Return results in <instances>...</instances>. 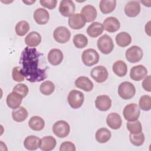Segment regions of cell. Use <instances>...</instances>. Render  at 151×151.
Returning <instances> with one entry per match:
<instances>
[{
	"instance_id": "6da1fadb",
	"label": "cell",
	"mask_w": 151,
	"mask_h": 151,
	"mask_svg": "<svg viewBox=\"0 0 151 151\" xmlns=\"http://www.w3.org/2000/svg\"><path fill=\"white\" fill-rule=\"evenodd\" d=\"M43 55L35 48L27 47L22 51L19 60V63L22 66L21 73L28 81L40 82L47 77V68L41 69L39 67L40 57Z\"/></svg>"
},
{
	"instance_id": "7a4b0ae2",
	"label": "cell",
	"mask_w": 151,
	"mask_h": 151,
	"mask_svg": "<svg viewBox=\"0 0 151 151\" xmlns=\"http://www.w3.org/2000/svg\"><path fill=\"white\" fill-rule=\"evenodd\" d=\"M136 93L134 85L129 81H124L120 84L118 87V94L124 100L132 99Z\"/></svg>"
},
{
	"instance_id": "3957f363",
	"label": "cell",
	"mask_w": 151,
	"mask_h": 151,
	"mask_svg": "<svg viewBox=\"0 0 151 151\" xmlns=\"http://www.w3.org/2000/svg\"><path fill=\"white\" fill-rule=\"evenodd\" d=\"M67 100L68 103L71 108L77 109L82 106L84 101V96L80 91L72 90L68 93Z\"/></svg>"
},
{
	"instance_id": "277c9868",
	"label": "cell",
	"mask_w": 151,
	"mask_h": 151,
	"mask_svg": "<svg viewBox=\"0 0 151 151\" xmlns=\"http://www.w3.org/2000/svg\"><path fill=\"white\" fill-rule=\"evenodd\" d=\"M99 50L104 54H110L114 49V43L111 38L107 34H104L97 40Z\"/></svg>"
},
{
	"instance_id": "5b68a950",
	"label": "cell",
	"mask_w": 151,
	"mask_h": 151,
	"mask_svg": "<svg viewBox=\"0 0 151 151\" xmlns=\"http://www.w3.org/2000/svg\"><path fill=\"white\" fill-rule=\"evenodd\" d=\"M140 114V108L136 103L128 104L124 107L123 111L124 118L128 122L137 120L139 117Z\"/></svg>"
},
{
	"instance_id": "8992f818",
	"label": "cell",
	"mask_w": 151,
	"mask_h": 151,
	"mask_svg": "<svg viewBox=\"0 0 151 151\" xmlns=\"http://www.w3.org/2000/svg\"><path fill=\"white\" fill-rule=\"evenodd\" d=\"M99 55L98 52L93 48H88L84 50L81 55V60L83 64L90 67L98 63L99 61Z\"/></svg>"
},
{
	"instance_id": "52a82bcc",
	"label": "cell",
	"mask_w": 151,
	"mask_h": 151,
	"mask_svg": "<svg viewBox=\"0 0 151 151\" xmlns=\"http://www.w3.org/2000/svg\"><path fill=\"white\" fill-rule=\"evenodd\" d=\"M52 132L57 137L64 138L69 134L70 127L66 121L58 120L53 124Z\"/></svg>"
},
{
	"instance_id": "ba28073f",
	"label": "cell",
	"mask_w": 151,
	"mask_h": 151,
	"mask_svg": "<svg viewBox=\"0 0 151 151\" xmlns=\"http://www.w3.org/2000/svg\"><path fill=\"white\" fill-rule=\"evenodd\" d=\"M143 50L137 45H133L126 51L125 56L126 60L131 63H135L140 61L143 58Z\"/></svg>"
},
{
	"instance_id": "9c48e42d",
	"label": "cell",
	"mask_w": 151,
	"mask_h": 151,
	"mask_svg": "<svg viewBox=\"0 0 151 151\" xmlns=\"http://www.w3.org/2000/svg\"><path fill=\"white\" fill-rule=\"evenodd\" d=\"M53 37L55 41L60 44L67 42L71 37L69 29L64 26H60L55 28L53 32Z\"/></svg>"
},
{
	"instance_id": "30bf717a",
	"label": "cell",
	"mask_w": 151,
	"mask_h": 151,
	"mask_svg": "<svg viewBox=\"0 0 151 151\" xmlns=\"http://www.w3.org/2000/svg\"><path fill=\"white\" fill-rule=\"evenodd\" d=\"M90 76L97 83H101L104 82L108 78V71L106 68L103 65H98L92 68Z\"/></svg>"
},
{
	"instance_id": "8fae6325",
	"label": "cell",
	"mask_w": 151,
	"mask_h": 151,
	"mask_svg": "<svg viewBox=\"0 0 151 151\" xmlns=\"http://www.w3.org/2000/svg\"><path fill=\"white\" fill-rule=\"evenodd\" d=\"M58 10L63 16L70 17L74 14L76 10V6L73 1L63 0L60 3Z\"/></svg>"
},
{
	"instance_id": "7c38bea8",
	"label": "cell",
	"mask_w": 151,
	"mask_h": 151,
	"mask_svg": "<svg viewBox=\"0 0 151 151\" xmlns=\"http://www.w3.org/2000/svg\"><path fill=\"white\" fill-rule=\"evenodd\" d=\"M69 27L73 29H80L83 28L86 23V19L81 14H74L68 20Z\"/></svg>"
},
{
	"instance_id": "4fadbf2b",
	"label": "cell",
	"mask_w": 151,
	"mask_h": 151,
	"mask_svg": "<svg viewBox=\"0 0 151 151\" xmlns=\"http://www.w3.org/2000/svg\"><path fill=\"white\" fill-rule=\"evenodd\" d=\"M147 70L146 68L142 64L133 67L130 71V78L136 81L143 80L147 76Z\"/></svg>"
},
{
	"instance_id": "5bb4252c",
	"label": "cell",
	"mask_w": 151,
	"mask_h": 151,
	"mask_svg": "<svg viewBox=\"0 0 151 151\" xmlns=\"http://www.w3.org/2000/svg\"><path fill=\"white\" fill-rule=\"evenodd\" d=\"M95 106L100 111H107L111 106V100L107 95L98 96L95 100Z\"/></svg>"
},
{
	"instance_id": "9a60e30c",
	"label": "cell",
	"mask_w": 151,
	"mask_h": 151,
	"mask_svg": "<svg viewBox=\"0 0 151 151\" xmlns=\"http://www.w3.org/2000/svg\"><path fill=\"white\" fill-rule=\"evenodd\" d=\"M103 29L109 32H114L118 31L120 27V24L118 19L114 17H109L106 18L103 23Z\"/></svg>"
},
{
	"instance_id": "2e32d148",
	"label": "cell",
	"mask_w": 151,
	"mask_h": 151,
	"mask_svg": "<svg viewBox=\"0 0 151 151\" xmlns=\"http://www.w3.org/2000/svg\"><path fill=\"white\" fill-rule=\"evenodd\" d=\"M140 5L138 1H131L124 6V13L129 17H135L140 12Z\"/></svg>"
},
{
	"instance_id": "e0dca14e",
	"label": "cell",
	"mask_w": 151,
	"mask_h": 151,
	"mask_svg": "<svg viewBox=\"0 0 151 151\" xmlns=\"http://www.w3.org/2000/svg\"><path fill=\"white\" fill-rule=\"evenodd\" d=\"M74 84L76 87L87 92L91 91L94 87L93 82L87 77L85 76H80L78 77L76 80Z\"/></svg>"
},
{
	"instance_id": "ac0fdd59",
	"label": "cell",
	"mask_w": 151,
	"mask_h": 151,
	"mask_svg": "<svg viewBox=\"0 0 151 151\" xmlns=\"http://www.w3.org/2000/svg\"><path fill=\"white\" fill-rule=\"evenodd\" d=\"M48 61L52 65H58L63 61L64 56L62 51L57 48L51 49L48 54Z\"/></svg>"
},
{
	"instance_id": "d6986e66",
	"label": "cell",
	"mask_w": 151,
	"mask_h": 151,
	"mask_svg": "<svg viewBox=\"0 0 151 151\" xmlns=\"http://www.w3.org/2000/svg\"><path fill=\"white\" fill-rule=\"evenodd\" d=\"M34 19L39 25L46 24L50 19L49 12L44 8H39L34 12Z\"/></svg>"
},
{
	"instance_id": "ffe728a7",
	"label": "cell",
	"mask_w": 151,
	"mask_h": 151,
	"mask_svg": "<svg viewBox=\"0 0 151 151\" xmlns=\"http://www.w3.org/2000/svg\"><path fill=\"white\" fill-rule=\"evenodd\" d=\"M106 123L109 127L113 130H117L120 128L122 124V120L118 113H111L107 116Z\"/></svg>"
},
{
	"instance_id": "44dd1931",
	"label": "cell",
	"mask_w": 151,
	"mask_h": 151,
	"mask_svg": "<svg viewBox=\"0 0 151 151\" xmlns=\"http://www.w3.org/2000/svg\"><path fill=\"white\" fill-rule=\"evenodd\" d=\"M23 97L15 92L10 93L6 97L7 106L12 109L19 107L22 103Z\"/></svg>"
},
{
	"instance_id": "7402d4cb",
	"label": "cell",
	"mask_w": 151,
	"mask_h": 151,
	"mask_svg": "<svg viewBox=\"0 0 151 151\" xmlns=\"http://www.w3.org/2000/svg\"><path fill=\"white\" fill-rule=\"evenodd\" d=\"M81 14L84 16L87 22H90L94 21L96 18L97 12L94 6L91 5H86L82 8Z\"/></svg>"
},
{
	"instance_id": "603a6c76",
	"label": "cell",
	"mask_w": 151,
	"mask_h": 151,
	"mask_svg": "<svg viewBox=\"0 0 151 151\" xmlns=\"http://www.w3.org/2000/svg\"><path fill=\"white\" fill-rule=\"evenodd\" d=\"M57 145L55 139L51 136L43 137L41 139L40 149L43 151H50L55 148Z\"/></svg>"
},
{
	"instance_id": "cb8c5ba5",
	"label": "cell",
	"mask_w": 151,
	"mask_h": 151,
	"mask_svg": "<svg viewBox=\"0 0 151 151\" xmlns=\"http://www.w3.org/2000/svg\"><path fill=\"white\" fill-rule=\"evenodd\" d=\"M41 36L36 31L29 32L25 38V44L29 47H37L41 43Z\"/></svg>"
},
{
	"instance_id": "d4e9b609",
	"label": "cell",
	"mask_w": 151,
	"mask_h": 151,
	"mask_svg": "<svg viewBox=\"0 0 151 151\" xmlns=\"http://www.w3.org/2000/svg\"><path fill=\"white\" fill-rule=\"evenodd\" d=\"M103 25L99 22H92L87 28V34L92 38H96L101 34L103 32Z\"/></svg>"
},
{
	"instance_id": "484cf974",
	"label": "cell",
	"mask_w": 151,
	"mask_h": 151,
	"mask_svg": "<svg viewBox=\"0 0 151 151\" xmlns=\"http://www.w3.org/2000/svg\"><path fill=\"white\" fill-rule=\"evenodd\" d=\"M41 139L33 135L27 136L24 141V147L29 150H35L37 149L40 145Z\"/></svg>"
},
{
	"instance_id": "4316f807",
	"label": "cell",
	"mask_w": 151,
	"mask_h": 151,
	"mask_svg": "<svg viewBox=\"0 0 151 151\" xmlns=\"http://www.w3.org/2000/svg\"><path fill=\"white\" fill-rule=\"evenodd\" d=\"M112 70L116 76L122 77L127 74V66L123 61L117 60L113 64L112 66Z\"/></svg>"
},
{
	"instance_id": "83f0119b",
	"label": "cell",
	"mask_w": 151,
	"mask_h": 151,
	"mask_svg": "<svg viewBox=\"0 0 151 151\" xmlns=\"http://www.w3.org/2000/svg\"><path fill=\"white\" fill-rule=\"evenodd\" d=\"M116 6L115 0H101L99 4L100 11L104 14H107L113 12Z\"/></svg>"
},
{
	"instance_id": "f1b7e54d",
	"label": "cell",
	"mask_w": 151,
	"mask_h": 151,
	"mask_svg": "<svg viewBox=\"0 0 151 151\" xmlns=\"http://www.w3.org/2000/svg\"><path fill=\"white\" fill-rule=\"evenodd\" d=\"M111 136V132L109 129L105 127H101L96 132L95 137L99 143H105L110 139Z\"/></svg>"
},
{
	"instance_id": "f546056e",
	"label": "cell",
	"mask_w": 151,
	"mask_h": 151,
	"mask_svg": "<svg viewBox=\"0 0 151 151\" xmlns=\"http://www.w3.org/2000/svg\"><path fill=\"white\" fill-rule=\"evenodd\" d=\"M28 125L32 130L40 131L44 129L45 122L41 117L34 116L30 118L28 122Z\"/></svg>"
},
{
	"instance_id": "4dcf8cb0",
	"label": "cell",
	"mask_w": 151,
	"mask_h": 151,
	"mask_svg": "<svg viewBox=\"0 0 151 151\" xmlns=\"http://www.w3.org/2000/svg\"><path fill=\"white\" fill-rule=\"evenodd\" d=\"M116 44L121 47H126L130 44L132 38L129 34L126 32H120L118 33L115 38Z\"/></svg>"
},
{
	"instance_id": "1f68e13d",
	"label": "cell",
	"mask_w": 151,
	"mask_h": 151,
	"mask_svg": "<svg viewBox=\"0 0 151 151\" xmlns=\"http://www.w3.org/2000/svg\"><path fill=\"white\" fill-rule=\"evenodd\" d=\"M28 113L25 108L22 106L13 109L12 111V117L14 121L17 122H22L28 117Z\"/></svg>"
},
{
	"instance_id": "d6a6232c",
	"label": "cell",
	"mask_w": 151,
	"mask_h": 151,
	"mask_svg": "<svg viewBox=\"0 0 151 151\" xmlns=\"http://www.w3.org/2000/svg\"><path fill=\"white\" fill-rule=\"evenodd\" d=\"M55 90V85L54 83L51 81H45L42 82L40 86V92L45 96L51 94Z\"/></svg>"
},
{
	"instance_id": "836d02e7",
	"label": "cell",
	"mask_w": 151,
	"mask_h": 151,
	"mask_svg": "<svg viewBox=\"0 0 151 151\" xmlns=\"http://www.w3.org/2000/svg\"><path fill=\"white\" fill-rule=\"evenodd\" d=\"M30 27L28 22L26 21H19L15 26V32L18 36L22 37L25 35L29 30Z\"/></svg>"
},
{
	"instance_id": "e575fe53",
	"label": "cell",
	"mask_w": 151,
	"mask_h": 151,
	"mask_svg": "<svg viewBox=\"0 0 151 151\" xmlns=\"http://www.w3.org/2000/svg\"><path fill=\"white\" fill-rule=\"evenodd\" d=\"M73 42L76 48H83L88 44V39L84 35L78 34L74 36Z\"/></svg>"
},
{
	"instance_id": "d590c367",
	"label": "cell",
	"mask_w": 151,
	"mask_h": 151,
	"mask_svg": "<svg viewBox=\"0 0 151 151\" xmlns=\"http://www.w3.org/2000/svg\"><path fill=\"white\" fill-rule=\"evenodd\" d=\"M130 143L136 146H142L145 142V135L142 132L136 134L130 133L129 135Z\"/></svg>"
},
{
	"instance_id": "8d00e7d4",
	"label": "cell",
	"mask_w": 151,
	"mask_h": 151,
	"mask_svg": "<svg viewBox=\"0 0 151 151\" xmlns=\"http://www.w3.org/2000/svg\"><path fill=\"white\" fill-rule=\"evenodd\" d=\"M126 126L127 130L130 132V133L136 134L142 132V124L138 120L128 122L126 124Z\"/></svg>"
},
{
	"instance_id": "74e56055",
	"label": "cell",
	"mask_w": 151,
	"mask_h": 151,
	"mask_svg": "<svg viewBox=\"0 0 151 151\" xmlns=\"http://www.w3.org/2000/svg\"><path fill=\"white\" fill-rule=\"evenodd\" d=\"M139 108L143 111H149L151 109V97L149 95L142 96L139 101Z\"/></svg>"
},
{
	"instance_id": "f35d334b",
	"label": "cell",
	"mask_w": 151,
	"mask_h": 151,
	"mask_svg": "<svg viewBox=\"0 0 151 151\" xmlns=\"http://www.w3.org/2000/svg\"><path fill=\"white\" fill-rule=\"evenodd\" d=\"M12 91L19 94L24 98L27 96L29 92V89L27 85L22 83H19L16 84L13 88Z\"/></svg>"
},
{
	"instance_id": "ab89813d",
	"label": "cell",
	"mask_w": 151,
	"mask_h": 151,
	"mask_svg": "<svg viewBox=\"0 0 151 151\" xmlns=\"http://www.w3.org/2000/svg\"><path fill=\"white\" fill-rule=\"evenodd\" d=\"M22 67L17 66L13 68L12 71V79L17 82H21L24 80V77L21 73Z\"/></svg>"
},
{
	"instance_id": "60d3db41",
	"label": "cell",
	"mask_w": 151,
	"mask_h": 151,
	"mask_svg": "<svg viewBox=\"0 0 151 151\" xmlns=\"http://www.w3.org/2000/svg\"><path fill=\"white\" fill-rule=\"evenodd\" d=\"M76 146L74 144L70 141H66L62 143L60 147V151H75Z\"/></svg>"
},
{
	"instance_id": "b9f144b4",
	"label": "cell",
	"mask_w": 151,
	"mask_h": 151,
	"mask_svg": "<svg viewBox=\"0 0 151 151\" xmlns=\"http://www.w3.org/2000/svg\"><path fill=\"white\" fill-rule=\"evenodd\" d=\"M40 3L41 5L44 8L49 9H53L55 8L57 1L56 0H40Z\"/></svg>"
},
{
	"instance_id": "7bdbcfd3",
	"label": "cell",
	"mask_w": 151,
	"mask_h": 151,
	"mask_svg": "<svg viewBox=\"0 0 151 151\" xmlns=\"http://www.w3.org/2000/svg\"><path fill=\"white\" fill-rule=\"evenodd\" d=\"M150 80H151V76L150 75H149L144 78V80L142 82V84L143 88L148 92L151 91Z\"/></svg>"
},
{
	"instance_id": "ee69618b",
	"label": "cell",
	"mask_w": 151,
	"mask_h": 151,
	"mask_svg": "<svg viewBox=\"0 0 151 151\" xmlns=\"http://www.w3.org/2000/svg\"><path fill=\"white\" fill-rule=\"evenodd\" d=\"M150 21H149L145 25V32L149 35L150 36Z\"/></svg>"
},
{
	"instance_id": "f6af8a7d",
	"label": "cell",
	"mask_w": 151,
	"mask_h": 151,
	"mask_svg": "<svg viewBox=\"0 0 151 151\" xmlns=\"http://www.w3.org/2000/svg\"><path fill=\"white\" fill-rule=\"evenodd\" d=\"M35 1H22V2L26 4L27 5H31L32 4L34 3Z\"/></svg>"
}]
</instances>
